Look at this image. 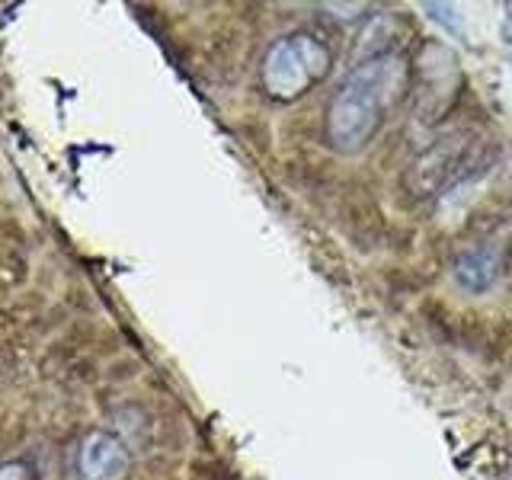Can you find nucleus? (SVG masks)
<instances>
[{
  "instance_id": "f257e3e1",
  "label": "nucleus",
  "mask_w": 512,
  "mask_h": 480,
  "mask_svg": "<svg viewBox=\"0 0 512 480\" xmlns=\"http://www.w3.org/2000/svg\"><path fill=\"white\" fill-rule=\"evenodd\" d=\"M407 90V61L397 52H381L349 74L343 90L327 109V141L336 151L352 154L365 148L388 112Z\"/></svg>"
},
{
  "instance_id": "f03ea898",
  "label": "nucleus",
  "mask_w": 512,
  "mask_h": 480,
  "mask_svg": "<svg viewBox=\"0 0 512 480\" xmlns=\"http://www.w3.org/2000/svg\"><path fill=\"white\" fill-rule=\"evenodd\" d=\"M327 71H330V48L314 36L295 32V36L279 39L269 48L263 64V84L279 100H295L314 80H324Z\"/></svg>"
},
{
  "instance_id": "7ed1b4c3",
  "label": "nucleus",
  "mask_w": 512,
  "mask_h": 480,
  "mask_svg": "<svg viewBox=\"0 0 512 480\" xmlns=\"http://www.w3.org/2000/svg\"><path fill=\"white\" fill-rule=\"evenodd\" d=\"M455 282L468 295H487L490 288L500 282V256H496V250L477 247L464 253L455 263Z\"/></svg>"
},
{
  "instance_id": "20e7f679",
  "label": "nucleus",
  "mask_w": 512,
  "mask_h": 480,
  "mask_svg": "<svg viewBox=\"0 0 512 480\" xmlns=\"http://www.w3.org/2000/svg\"><path fill=\"white\" fill-rule=\"evenodd\" d=\"M429 16L436 23H445V29H452L455 36H461V20H458V13L452 7H442V4H426Z\"/></svg>"
},
{
  "instance_id": "39448f33",
  "label": "nucleus",
  "mask_w": 512,
  "mask_h": 480,
  "mask_svg": "<svg viewBox=\"0 0 512 480\" xmlns=\"http://www.w3.org/2000/svg\"><path fill=\"white\" fill-rule=\"evenodd\" d=\"M503 39H506V45L512 48V10H509V16H506V26H503Z\"/></svg>"
}]
</instances>
